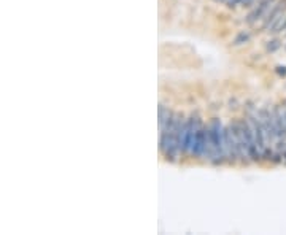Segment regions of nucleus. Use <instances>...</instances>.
Here are the masks:
<instances>
[{
	"mask_svg": "<svg viewBox=\"0 0 286 235\" xmlns=\"http://www.w3.org/2000/svg\"><path fill=\"white\" fill-rule=\"evenodd\" d=\"M183 114L172 113L165 126L159 131V152L167 162H176L180 152V132L183 127Z\"/></svg>",
	"mask_w": 286,
	"mask_h": 235,
	"instance_id": "obj_1",
	"label": "nucleus"
},
{
	"mask_svg": "<svg viewBox=\"0 0 286 235\" xmlns=\"http://www.w3.org/2000/svg\"><path fill=\"white\" fill-rule=\"evenodd\" d=\"M213 166H223L228 162L226 154V135L220 118H213L208 124V152L207 159Z\"/></svg>",
	"mask_w": 286,
	"mask_h": 235,
	"instance_id": "obj_2",
	"label": "nucleus"
},
{
	"mask_svg": "<svg viewBox=\"0 0 286 235\" xmlns=\"http://www.w3.org/2000/svg\"><path fill=\"white\" fill-rule=\"evenodd\" d=\"M202 124L200 118L197 114H191L188 120H185L182 132H180V152L182 158H193V149L196 143L197 129Z\"/></svg>",
	"mask_w": 286,
	"mask_h": 235,
	"instance_id": "obj_3",
	"label": "nucleus"
},
{
	"mask_svg": "<svg viewBox=\"0 0 286 235\" xmlns=\"http://www.w3.org/2000/svg\"><path fill=\"white\" fill-rule=\"evenodd\" d=\"M224 135H226V154H228V164L235 166V164L240 161V148H238V140L234 124L231 123L228 127L224 129Z\"/></svg>",
	"mask_w": 286,
	"mask_h": 235,
	"instance_id": "obj_4",
	"label": "nucleus"
},
{
	"mask_svg": "<svg viewBox=\"0 0 286 235\" xmlns=\"http://www.w3.org/2000/svg\"><path fill=\"white\" fill-rule=\"evenodd\" d=\"M277 2L278 0H261V2L258 4V7H255L252 10V13L246 16V19H245L246 24L253 26L258 21H261L262 18H266V15L273 8V5H275Z\"/></svg>",
	"mask_w": 286,
	"mask_h": 235,
	"instance_id": "obj_5",
	"label": "nucleus"
},
{
	"mask_svg": "<svg viewBox=\"0 0 286 235\" xmlns=\"http://www.w3.org/2000/svg\"><path fill=\"white\" fill-rule=\"evenodd\" d=\"M284 11H286V0H278V2L273 5V8L266 15V18H262L259 30H269L273 22H275L284 13Z\"/></svg>",
	"mask_w": 286,
	"mask_h": 235,
	"instance_id": "obj_6",
	"label": "nucleus"
},
{
	"mask_svg": "<svg viewBox=\"0 0 286 235\" xmlns=\"http://www.w3.org/2000/svg\"><path fill=\"white\" fill-rule=\"evenodd\" d=\"M249 38H252V35H249V32H245V30H242V32L238 33L237 37L234 38V45H235V46H238V45L248 43V42H249Z\"/></svg>",
	"mask_w": 286,
	"mask_h": 235,
	"instance_id": "obj_7",
	"label": "nucleus"
},
{
	"mask_svg": "<svg viewBox=\"0 0 286 235\" xmlns=\"http://www.w3.org/2000/svg\"><path fill=\"white\" fill-rule=\"evenodd\" d=\"M278 48H281V40L275 38V40H272L267 43V51L269 53H273V51H277Z\"/></svg>",
	"mask_w": 286,
	"mask_h": 235,
	"instance_id": "obj_8",
	"label": "nucleus"
},
{
	"mask_svg": "<svg viewBox=\"0 0 286 235\" xmlns=\"http://www.w3.org/2000/svg\"><path fill=\"white\" fill-rule=\"evenodd\" d=\"M253 2H255V0H243V2H242V7H252Z\"/></svg>",
	"mask_w": 286,
	"mask_h": 235,
	"instance_id": "obj_9",
	"label": "nucleus"
},
{
	"mask_svg": "<svg viewBox=\"0 0 286 235\" xmlns=\"http://www.w3.org/2000/svg\"><path fill=\"white\" fill-rule=\"evenodd\" d=\"M277 72L280 75H286V67H277Z\"/></svg>",
	"mask_w": 286,
	"mask_h": 235,
	"instance_id": "obj_10",
	"label": "nucleus"
},
{
	"mask_svg": "<svg viewBox=\"0 0 286 235\" xmlns=\"http://www.w3.org/2000/svg\"><path fill=\"white\" fill-rule=\"evenodd\" d=\"M281 32H286V21H284V24L281 26ZM281 32H280V33H281Z\"/></svg>",
	"mask_w": 286,
	"mask_h": 235,
	"instance_id": "obj_11",
	"label": "nucleus"
},
{
	"mask_svg": "<svg viewBox=\"0 0 286 235\" xmlns=\"http://www.w3.org/2000/svg\"><path fill=\"white\" fill-rule=\"evenodd\" d=\"M284 164H286V151H284Z\"/></svg>",
	"mask_w": 286,
	"mask_h": 235,
	"instance_id": "obj_12",
	"label": "nucleus"
},
{
	"mask_svg": "<svg viewBox=\"0 0 286 235\" xmlns=\"http://www.w3.org/2000/svg\"><path fill=\"white\" fill-rule=\"evenodd\" d=\"M217 2H223V0H217Z\"/></svg>",
	"mask_w": 286,
	"mask_h": 235,
	"instance_id": "obj_13",
	"label": "nucleus"
}]
</instances>
